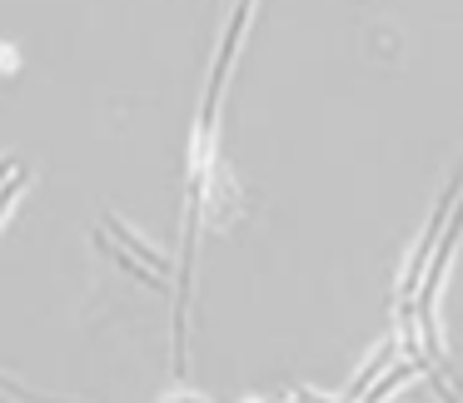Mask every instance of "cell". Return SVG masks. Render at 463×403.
<instances>
[{"label":"cell","mask_w":463,"mask_h":403,"mask_svg":"<svg viewBox=\"0 0 463 403\" xmlns=\"http://www.w3.org/2000/svg\"><path fill=\"white\" fill-rule=\"evenodd\" d=\"M25 180H31V174H25V164L15 160V155H5V160H0V224H5V214L15 210V200H21Z\"/></svg>","instance_id":"cell-1"},{"label":"cell","mask_w":463,"mask_h":403,"mask_svg":"<svg viewBox=\"0 0 463 403\" xmlns=\"http://www.w3.org/2000/svg\"><path fill=\"white\" fill-rule=\"evenodd\" d=\"M0 393H5V398H15V403H55V398H41V393H25L11 373H0Z\"/></svg>","instance_id":"cell-2"}]
</instances>
